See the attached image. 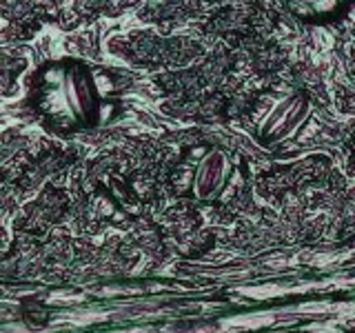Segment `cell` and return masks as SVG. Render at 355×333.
Listing matches in <instances>:
<instances>
[{
	"mask_svg": "<svg viewBox=\"0 0 355 333\" xmlns=\"http://www.w3.org/2000/svg\"><path fill=\"white\" fill-rule=\"evenodd\" d=\"M44 85L53 89V98L62 100L76 122H89L96 114L98 94L94 76L80 62H58L44 71Z\"/></svg>",
	"mask_w": 355,
	"mask_h": 333,
	"instance_id": "6da1fadb",
	"label": "cell"
},
{
	"mask_svg": "<svg viewBox=\"0 0 355 333\" xmlns=\"http://www.w3.org/2000/svg\"><path fill=\"white\" fill-rule=\"evenodd\" d=\"M311 118V103L304 94L284 96L269 109L260 122V140L269 147H280L293 140Z\"/></svg>",
	"mask_w": 355,
	"mask_h": 333,
	"instance_id": "7a4b0ae2",
	"label": "cell"
},
{
	"mask_svg": "<svg viewBox=\"0 0 355 333\" xmlns=\"http://www.w3.org/2000/svg\"><path fill=\"white\" fill-rule=\"evenodd\" d=\"M233 164L225 151H209L200 160L193 176V196L205 203H214L225 196V189L231 182Z\"/></svg>",
	"mask_w": 355,
	"mask_h": 333,
	"instance_id": "3957f363",
	"label": "cell"
},
{
	"mask_svg": "<svg viewBox=\"0 0 355 333\" xmlns=\"http://www.w3.org/2000/svg\"><path fill=\"white\" fill-rule=\"evenodd\" d=\"M300 3H306V0H300Z\"/></svg>",
	"mask_w": 355,
	"mask_h": 333,
	"instance_id": "277c9868",
	"label": "cell"
}]
</instances>
